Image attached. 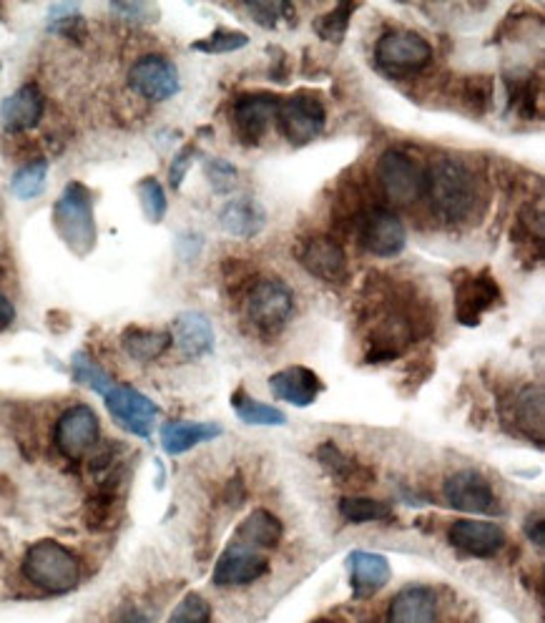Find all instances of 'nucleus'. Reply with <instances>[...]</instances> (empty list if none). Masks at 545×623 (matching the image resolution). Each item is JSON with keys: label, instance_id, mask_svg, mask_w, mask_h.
Here are the masks:
<instances>
[{"label": "nucleus", "instance_id": "41", "mask_svg": "<svg viewBox=\"0 0 545 623\" xmlns=\"http://www.w3.org/2000/svg\"><path fill=\"white\" fill-rule=\"evenodd\" d=\"M194 156H197V149L194 146H183L179 154L171 158V166H169V181L174 189L181 187V181L187 179V172L194 164Z\"/></svg>", "mask_w": 545, "mask_h": 623}, {"label": "nucleus", "instance_id": "2", "mask_svg": "<svg viewBox=\"0 0 545 623\" xmlns=\"http://www.w3.org/2000/svg\"><path fill=\"white\" fill-rule=\"evenodd\" d=\"M245 319L262 340H274L295 317V292L276 277H259L245 292Z\"/></svg>", "mask_w": 545, "mask_h": 623}, {"label": "nucleus", "instance_id": "5", "mask_svg": "<svg viewBox=\"0 0 545 623\" xmlns=\"http://www.w3.org/2000/svg\"><path fill=\"white\" fill-rule=\"evenodd\" d=\"M377 181H380L382 193L392 204L413 207L415 201L425 199L427 189V168L400 149H388L377 158Z\"/></svg>", "mask_w": 545, "mask_h": 623}, {"label": "nucleus", "instance_id": "15", "mask_svg": "<svg viewBox=\"0 0 545 623\" xmlns=\"http://www.w3.org/2000/svg\"><path fill=\"white\" fill-rule=\"evenodd\" d=\"M266 574H270V561L262 551L232 541L216 561L212 584L216 588H241L251 586Z\"/></svg>", "mask_w": 545, "mask_h": 623}, {"label": "nucleus", "instance_id": "33", "mask_svg": "<svg viewBox=\"0 0 545 623\" xmlns=\"http://www.w3.org/2000/svg\"><path fill=\"white\" fill-rule=\"evenodd\" d=\"M71 373L75 383L88 387V390H94L98 395H104L114 383L111 375H108L106 369L88 355V352H75L71 357Z\"/></svg>", "mask_w": 545, "mask_h": 623}, {"label": "nucleus", "instance_id": "38", "mask_svg": "<svg viewBox=\"0 0 545 623\" xmlns=\"http://www.w3.org/2000/svg\"><path fill=\"white\" fill-rule=\"evenodd\" d=\"M247 11L257 25L262 28H276L280 21H289L295 25V8L287 3H270V0H257V3H249Z\"/></svg>", "mask_w": 545, "mask_h": 623}, {"label": "nucleus", "instance_id": "34", "mask_svg": "<svg viewBox=\"0 0 545 623\" xmlns=\"http://www.w3.org/2000/svg\"><path fill=\"white\" fill-rule=\"evenodd\" d=\"M357 11V5H349V3H340L334 5L332 11H327L324 15L315 21V31L317 36L327 44H342L349 31V21H352V13Z\"/></svg>", "mask_w": 545, "mask_h": 623}, {"label": "nucleus", "instance_id": "7", "mask_svg": "<svg viewBox=\"0 0 545 623\" xmlns=\"http://www.w3.org/2000/svg\"><path fill=\"white\" fill-rule=\"evenodd\" d=\"M375 63L390 75L417 73L433 63V46L417 31H388L375 44Z\"/></svg>", "mask_w": 545, "mask_h": 623}, {"label": "nucleus", "instance_id": "22", "mask_svg": "<svg viewBox=\"0 0 545 623\" xmlns=\"http://www.w3.org/2000/svg\"><path fill=\"white\" fill-rule=\"evenodd\" d=\"M543 420H545V395L543 385H525L513 395L508 405V423L518 435L528 440L543 443Z\"/></svg>", "mask_w": 545, "mask_h": 623}, {"label": "nucleus", "instance_id": "3", "mask_svg": "<svg viewBox=\"0 0 545 623\" xmlns=\"http://www.w3.org/2000/svg\"><path fill=\"white\" fill-rule=\"evenodd\" d=\"M21 568L25 580L46 593H69L81 584V559L54 538L28 545Z\"/></svg>", "mask_w": 545, "mask_h": 623}, {"label": "nucleus", "instance_id": "27", "mask_svg": "<svg viewBox=\"0 0 545 623\" xmlns=\"http://www.w3.org/2000/svg\"><path fill=\"white\" fill-rule=\"evenodd\" d=\"M282 536H284L282 520L270 510L257 508V510H251L245 520H241L237 533H234V541L241 545H249V549H254V551H270L280 545Z\"/></svg>", "mask_w": 545, "mask_h": 623}, {"label": "nucleus", "instance_id": "19", "mask_svg": "<svg viewBox=\"0 0 545 623\" xmlns=\"http://www.w3.org/2000/svg\"><path fill=\"white\" fill-rule=\"evenodd\" d=\"M270 390L276 400L289 402V405L295 408H309L315 405L317 398H320L324 383L320 380V375L312 373L309 367L295 365L274 373L270 377Z\"/></svg>", "mask_w": 545, "mask_h": 623}, {"label": "nucleus", "instance_id": "25", "mask_svg": "<svg viewBox=\"0 0 545 623\" xmlns=\"http://www.w3.org/2000/svg\"><path fill=\"white\" fill-rule=\"evenodd\" d=\"M224 431L220 423H189V420H171L162 427V448L166 456H183L201 443H212Z\"/></svg>", "mask_w": 545, "mask_h": 623}, {"label": "nucleus", "instance_id": "43", "mask_svg": "<svg viewBox=\"0 0 545 623\" xmlns=\"http://www.w3.org/2000/svg\"><path fill=\"white\" fill-rule=\"evenodd\" d=\"M116 13H121L123 19H129V21H146V13H151V8L149 5H141V3H116L111 5Z\"/></svg>", "mask_w": 545, "mask_h": 623}, {"label": "nucleus", "instance_id": "32", "mask_svg": "<svg viewBox=\"0 0 545 623\" xmlns=\"http://www.w3.org/2000/svg\"><path fill=\"white\" fill-rule=\"evenodd\" d=\"M493 96H496V89H493V79H488V75H471V79L460 83V104L475 116L488 114Z\"/></svg>", "mask_w": 545, "mask_h": 623}, {"label": "nucleus", "instance_id": "4", "mask_svg": "<svg viewBox=\"0 0 545 623\" xmlns=\"http://www.w3.org/2000/svg\"><path fill=\"white\" fill-rule=\"evenodd\" d=\"M54 226L61 242L75 257H88L96 247L98 230L94 214V193L81 181H71L54 204Z\"/></svg>", "mask_w": 545, "mask_h": 623}, {"label": "nucleus", "instance_id": "39", "mask_svg": "<svg viewBox=\"0 0 545 623\" xmlns=\"http://www.w3.org/2000/svg\"><path fill=\"white\" fill-rule=\"evenodd\" d=\"M204 172L209 176V184H212V189L216 193H229L234 189V184H237V166H232L226 158H206L204 164Z\"/></svg>", "mask_w": 545, "mask_h": 623}, {"label": "nucleus", "instance_id": "20", "mask_svg": "<svg viewBox=\"0 0 545 623\" xmlns=\"http://www.w3.org/2000/svg\"><path fill=\"white\" fill-rule=\"evenodd\" d=\"M440 601L430 586H407L392 596L388 623H438Z\"/></svg>", "mask_w": 545, "mask_h": 623}, {"label": "nucleus", "instance_id": "11", "mask_svg": "<svg viewBox=\"0 0 545 623\" xmlns=\"http://www.w3.org/2000/svg\"><path fill=\"white\" fill-rule=\"evenodd\" d=\"M442 498L450 508L473 513V516H500L502 505L488 478L477 470H458L442 483Z\"/></svg>", "mask_w": 545, "mask_h": 623}, {"label": "nucleus", "instance_id": "37", "mask_svg": "<svg viewBox=\"0 0 545 623\" xmlns=\"http://www.w3.org/2000/svg\"><path fill=\"white\" fill-rule=\"evenodd\" d=\"M166 623H212V606L199 593H187L176 603Z\"/></svg>", "mask_w": 545, "mask_h": 623}, {"label": "nucleus", "instance_id": "6", "mask_svg": "<svg viewBox=\"0 0 545 623\" xmlns=\"http://www.w3.org/2000/svg\"><path fill=\"white\" fill-rule=\"evenodd\" d=\"M276 126L292 146H307L320 137L327 124V108L315 91H295L287 98H280L276 106Z\"/></svg>", "mask_w": 545, "mask_h": 623}, {"label": "nucleus", "instance_id": "30", "mask_svg": "<svg viewBox=\"0 0 545 623\" xmlns=\"http://www.w3.org/2000/svg\"><path fill=\"white\" fill-rule=\"evenodd\" d=\"M232 408L237 412V418L247 425H264V427H280L287 423V415L280 408L266 405V402H259L254 398H249L245 390H237L232 395Z\"/></svg>", "mask_w": 545, "mask_h": 623}, {"label": "nucleus", "instance_id": "17", "mask_svg": "<svg viewBox=\"0 0 545 623\" xmlns=\"http://www.w3.org/2000/svg\"><path fill=\"white\" fill-rule=\"evenodd\" d=\"M448 541L452 549H458L465 555H473V559H496V555L506 549L508 536L506 530L498 524H493V520L460 518L452 520Z\"/></svg>", "mask_w": 545, "mask_h": 623}, {"label": "nucleus", "instance_id": "12", "mask_svg": "<svg viewBox=\"0 0 545 623\" xmlns=\"http://www.w3.org/2000/svg\"><path fill=\"white\" fill-rule=\"evenodd\" d=\"M297 259L309 274L322 280L324 284H337V287H342V284L349 282V262L345 247L334 237H330V234H312V237L301 239Z\"/></svg>", "mask_w": 545, "mask_h": 623}, {"label": "nucleus", "instance_id": "13", "mask_svg": "<svg viewBox=\"0 0 545 623\" xmlns=\"http://www.w3.org/2000/svg\"><path fill=\"white\" fill-rule=\"evenodd\" d=\"M129 86L151 104H164L181 91L179 69L166 56H141L129 69Z\"/></svg>", "mask_w": 545, "mask_h": 623}, {"label": "nucleus", "instance_id": "23", "mask_svg": "<svg viewBox=\"0 0 545 623\" xmlns=\"http://www.w3.org/2000/svg\"><path fill=\"white\" fill-rule=\"evenodd\" d=\"M171 340L176 342V348H179L183 357H204L214 350V327L201 312H181V315L174 319Z\"/></svg>", "mask_w": 545, "mask_h": 623}, {"label": "nucleus", "instance_id": "45", "mask_svg": "<svg viewBox=\"0 0 545 623\" xmlns=\"http://www.w3.org/2000/svg\"><path fill=\"white\" fill-rule=\"evenodd\" d=\"M13 322H15L13 302L8 299L3 292H0V330H5V327H11Z\"/></svg>", "mask_w": 545, "mask_h": 623}, {"label": "nucleus", "instance_id": "31", "mask_svg": "<svg viewBox=\"0 0 545 623\" xmlns=\"http://www.w3.org/2000/svg\"><path fill=\"white\" fill-rule=\"evenodd\" d=\"M46 179H48V162L46 158H33V162L23 164L19 172H15L11 189L19 199L31 201L44 193L46 189Z\"/></svg>", "mask_w": 545, "mask_h": 623}, {"label": "nucleus", "instance_id": "8", "mask_svg": "<svg viewBox=\"0 0 545 623\" xmlns=\"http://www.w3.org/2000/svg\"><path fill=\"white\" fill-rule=\"evenodd\" d=\"M100 398L106 400L108 412H111V418L123 427V431L149 440L158 418V408L154 400L146 398L144 392H139L137 387L121 383H111V387H108Z\"/></svg>", "mask_w": 545, "mask_h": 623}, {"label": "nucleus", "instance_id": "42", "mask_svg": "<svg viewBox=\"0 0 545 623\" xmlns=\"http://www.w3.org/2000/svg\"><path fill=\"white\" fill-rule=\"evenodd\" d=\"M151 621H154V613H149L137 603L121 606L119 613L114 616V623H151Z\"/></svg>", "mask_w": 545, "mask_h": 623}, {"label": "nucleus", "instance_id": "14", "mask_svg": "<svg viewBox=\"0 0 545 623\" xmlns=\"http://www.w3.org/2000/svg\"><path fill=\"white\" fill-rule=\"evenodd\" d=\"M276 106L280 96L254 91V94H241L232 104V126L237 139L245 146H257L266 137L272 121L276 119Z\"/></svg>", "mask_w": 545, "mask_h": 623}, {"label": "nucleus", "instance_id": "26", "mask_svg": "<svg viewBox=\"0 0 545 623\" xmlns=\"http://www.w3.org/2000/svg\"><path fill=\"white\" fill-rule=\"evenodd\" d=\"M317 460L324 468V473L332 480H337V485H349V487H365L372 485L375 473L370 468H365L363 462L352 460L347 452H342L332 440L322 443L317 448Z\"/></svg>", "mask_w": 545, "mask_h": 623}, {"label": "nucleus", "instance_id": "9", "mask_svg": "<svg viewBox=\"0 0 545 623\" xmlns=\"http://www.w3.org/2000/svg\"><path fill=\"white\" fill-rule=\"evenodd\" d=\"M355 224L359 247L370 251L372 257L392 259L402 255V249H405L407 230L395 212H388V209L380 207L367 209V212L359 214Z\"/></svg>", "mask_w": 545, "mask_h": 623}, {"label": "nucleus", "instance_id": "16", "mask_svg": "<svg viewBox=\"0 0 545 623\" xmlns=\"http://www.w3.org/2000/svg\"><path fill=\"white\" fill-rule=\"evenodd\" d=\"M500 302V287L488 269L477 274H463L455 282V317L460 325H481L483 315Z\"/></svg>", "mask_w": 545, "mask_h": 623}, {"label": "nucleus", "instance_id": "28", "mask_svg": "<svg viewBox=\"0 0 545 623\" xmlns=\"http://www.w3.org/2000/svg\"><path fill=\"white\" fill-rule=\"evenodd\" d=\"M171 332L151 330V327H126L121 334V348L137 362H154L171 348Z\"/></svg>", "mask_w": 545, "mask_h": 623}, {"label": "nucleus", "instance_id": "36", "mask_svg": "<svg viewBox=\"0 0 545 623\" xmlns=\"http://www.w3.org/2000/svg\"><path fill=\"white\" fill-rule=\"evenodd\" d=\"M249 46V36L241 31H229V28H216L214 33H209L206 38H199L194 50L209 56H220V54H234V50H241Z\"/></svg>", "mask_w": 545, "mask_h": 623}, {"label": "nucleus", "instance_id": "18", "mask_svg": "<svg viewBox=\"0 0 545 623\" xmlns=\"http://www.w3.org/2000/svg\"><path fill=\"white\" fill-rule=\"evenodd\" d=\"M46 114V98L36 83H25L15 89L3 104H0V126L8 133H23L36 129Z\"/></svg>", "mask_w": 545, "mask_h": 623}, {"label": "nucleus", "instance_id": "35", "mask_svg": "<svg viewBox=\"0 0 545 623\" xmlns=\"http://www.w3.org/2000/svg\"><path fill=\"white\" fill-rule=\"evenodd\" d=\"M137 193L149 222L162 224L166 212H169V201H166V191L162 187V181L154 179V176H146V179L139 181Z\"/></svg>", "mask_w": 545, "mask_h": 623}, {"label": "nucleus", "instance_id": "1", "mask_svg": "<svg viewBox=\"0 0 545 623\" xmlns=\"http://www.w3.org/2000/svg\"><path fill=\"white\" fill-rule=\"evenodd\" d=\"M425 199L430 201L433 216L450 230L481 219L485 204L481 181L473 168L455 158H440L427 168Z\"/></svg>", "mask_w": 545, "mask_h": 623}, {"label": "nucleus", "instance_id": "46", "mask_svg": "<svg viewBox=\"0 0 545 623\" xmlns=\"http://www.w3.org/2000/svg\"><path fill=\"white\" fill-rule=\"evenodd\" d=\"M312 623H340V621H332V619H317Z\"/></svg>", "mask_w": 545, "mask_h": 623}, {"label": "nucleus", "instance_id": "21", "mask_svg": "<svg viewBox=\"0 0 545 623\" xmlns=\"http://www.w3.org/2000/svg\"><path fill=\"white\" fill-rule=\"evenodd\" d=\"M347 568L352 596H355V599H370L377 591H382L392 578L390 561L384 559L382 553L352 551L347 555Z\"/></svg>", "mask_w": 545, "mask_h": 623}, {"label": "nucleus", "instance_id": "44", "mask_svg": "<svg viewBox=\"0 0 545 623\" xmlns=\"http://www.w3.org/2000/svg\"><path fill=\"white\" fill-rule=\"evenodd\" d=\"M525 536H528V541L538 545V549H543V543H545V524H543V518H541V516L528 518V524H525Z\"/></svg>", "mask_w": 545, "mask_h": 623}, {"label": "nucleus", "instance_id": "10", "mask_svg": "<svg viewBox=\"0 0 545 623\" xmlns=\"http://www.w3.org/2000/svg\"><path fill=\"white\" fill-rule=\"evenodd\" d=\"M100 423L94 408L88 405H71L58 418L54 443L58 452L69 460H83L88 452L98 448Z\"/></svg>", "mask_w": 545, "mask_h": 623}, {"label": "nucleus", "instance_id": "29", "mask_svg": "<svg viewBox=\"0 0 545 623\" xmlns=\"http://www.w3.org/2000/svg\"><path fill=\"white\" fill-rule=\"evenodd\" d=\"M340 516L347 520V524L363 526V524H384V520L395 518V510H392L390 503L365 498V495H347V498L340 501Z\"/></svg>", "mask_w": 545, "mask_h": 623}, {"label": "nucleus", "instance_id": "40", "mask_svg": "<svg viewBox=\"0 0 545 623\" xmlns=\"http://www.w3.org/2000/svg\"><path fill=\"white\" fill-rule=\"evenodd\" d=\"M510 108H516L518 114L525 116V119H533L535 116V91H533V79H510Z\"/></svg>", "mask_w": 545, "mask_h": 623}, {"label": "nucleus", "instance_id": "24", "mask_svg": "<svg viewBox=\"0 0 545 623\" xmlns=\"http://www.w3.org/2000/svg\"><path fill=\"white\" fill-rule=\"evenodd\" d=\"M220 226L226 234H229V237L251 239L266 226V212L257 199H249V197L232 199V201H226L222 209Z\"/></svg>", "mask_w": 545, "mask_h": 623}]
</instances>
